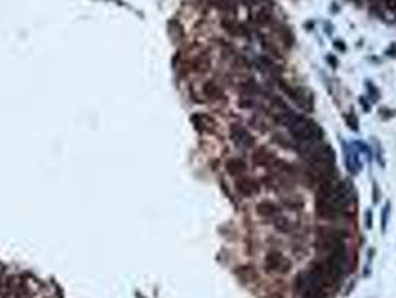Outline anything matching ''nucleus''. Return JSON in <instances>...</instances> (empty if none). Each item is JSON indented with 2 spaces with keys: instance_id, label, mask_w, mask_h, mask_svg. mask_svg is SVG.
<instances>
[{
  "instance_id": "1",
  "label": "nucleus",
  "mask_w": 396,
  "mask_h": 298,
  "mask_svg": "<svg viewBox=\"0 0 396 298\" xmlns=\"http://www.w3.org/2000/svg\"><path fill=\"white\" fill-rule=\"evenodd\" d=\"M291 131V136L298 145H305V143H317L322 142L323 139V131L322 128L311 119L298 115L295 121L288 127Z\"/></svg>"
},
{
  "instance_id": "2",
  "label": "nucleus",
  "mask_w": 396,
  "mask_h": 298,
  "mask_svg": "<svg viewBox=\"0 0 396 298\" xmlns=\"http://www.w3.org/2000/svg\"><path fill=\"white\" fill-rule=\"evenodd\" d=\"M231 134V140L234 142V145L240 149H252L255 146V137L250 134V131L248 128H245L240 124H234L230 130Z\"/></svg>"
},
{
  "instance_id": "3",
  "label": "nucleus",
  "mask_w": 396,
  "mask_h": 298,
  "mask_svg": "<svg viewBox=\"0 0 396 298\" xmlns=\"http://www.w3.org/2000/svg\"><path fill=\"white\" fill-rule=\"evenodd\" d=\"M236 189L243 197H252V195H256L261 191V185H259V182L256 179L243 175L236 180Z\"/></svg>"
},
{
  "instance_id": "4",
  "label": "nucleus",
  "mask_w": 396,
  "mask_h": 298,
  "mask_svg": "<svg viewBox=\"0 0 396 298\" xmlns=\"http://www.w3.org/2000/svg\"><path fill=\"white\" fill-rule=\"evenodd\" d=\"M265 265L270 271H276V273H286L291 268V262L280 252H276V250L267 255Z\"/></svg>"
},
{
  "instance_id": "5",
  "label": "nucleus",
  "mask_w": 396,
  "mask_h": 298,
  "mask_svg": "<svg viewBox=\"0 0 396 298\" xmlns=\"http://www.w3.org/2000/svg\"><path fill=\"white\" fill-rule=\"evenodd\" d=\"M256 213L261 218H271V219H274L276 216L282 215V209L274 201L264 200V201H261V203L256 204Z\"/></svg>"
},
{
  "instance_id": "6",
  "label": "nucleus",
  "mask_w": 396,
  "mask_h": 298,
  "mask_svg": "<svg viewBox=\"0 0 396 298\" xmlns=\"http://www.w3.org/2000/svg\"><path fill=\"white\" fill-rule=\"evenodd\" d=\"M252 158H253L256 166H264V167H271L273 163L276 161V157L267 148H258L253 152Z\"/></svg>"
},
{
  "instance_id": "7",
  "label": "nucleus",
  "mask_w": 396,
  "mask_h": 298,
  "mask_svg": "<svg viewBox=\"0 0 396 298\" xmlns=\"http://www.w3.org/2000/svg\"><path fill=\"white\" fill-rule=\"evenodd\" d=\"M227 170L233 176H243L248 170V164L243 158H231L227 161Z\"/></svg>"
},
{
  "instance_id": "8",
  "label": "nucleus",
  "mask_w": 396,
  "mask_h": 298,
  "mask_svg": "<svg viewBox=\"0 0 396 298\" xmlns=\"http://www.w3.org/2000/svg\"><path fill=\"white\" fill-rule=\"evenodd\" d=\"M249 124H250V127H253L255 130H258V131H261V133H267V131L270 130V127H268V124L265 122V119H264L261 115H258V114H255V115L249 119Z\"/></svg>"
},
{
  "instance_id": "9",
  "label": "nucleus",
  "mask_w": 396,
  "mask_h": 298,
  "mask_svg": "<svg viewBox=\"0 0 396 298\" xmlns=\"http://www.w3.org/2000/svg\"><path fill=\"white\" fill-rule=\"evenodd\" d=\"M274 227L279 230V231H282V233H289L291 231V228H292V225H291V222L285 218V216H276L274 219Z\"/></svg>"
},
{
  "instance_id": "10",
  "label": "nucleus",
  "mask_w": 396,
  "mask_h": 298,
  "mask_svg": "<svg viewBox=\"0 0 396 298\" xmlns=\"http://www.w3.org/2000/svg\"><path fill=\"white\" fill-rule=\"evenodd\" d=\"M204 93H207L210 97H215V99H216V97H221V90H219L216 85H213L212 82L207 84V85L204 87Z\"/></svg>"
},
{
  "instance_id": "11",
  "label": "nucleus",
  "mask_w": 396,
  "mask_h": 298,
  "mask_svg": "<svg viewBox=\"0 0 396 298\" xmlns=\"http://www.w3.org/2000/svg\"><path fill=\"white\" fill-rule=\"evenodd\" d=\"M276 143H279L280 146H285V148H292V143L289 142V139L288 137H285L282 133H277V134H274V139H273Z\"/></svg>"
},
{
  "instance_id": "12",
  "label": "nucleus",
  "mask_w": 396,
  "mask_h": 298,
  "mask_svg": "<svg viewBox=\"0 0 396 298\" xmlns=\"http://www.w3.org/2000/svg\"><path fill=\"white\" fill-rule=\"evenodd\" d=\"M347 124H348L353 130L357 128V119H356V117H354L353 114H350V115L347 117Z\"/></svg>"
},
{
  "instance_id": "13",
  "label": "nucleus",
  "mask_w": 396,
  "mask_h": 298,
  "mask_svg": "<svg viewBox=\"0 0 396 298\" xmlns=\"http://www.w3.org/2000/svg\"><path fill=\"white\" fill-rule=\"evenodd\" d=\"M384 2H386V8L390 12L396 14V0H384Z\"/></svg>"
}]
</instances>
